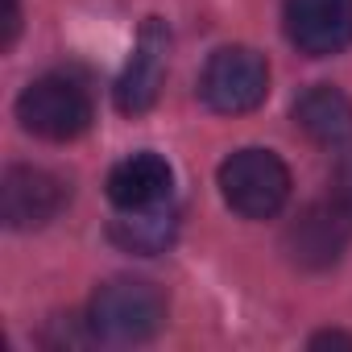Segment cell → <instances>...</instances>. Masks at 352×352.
Returning a JSON list of instances; mask_svg holds the SVG:
<instances>
[{"label":"cell","mask_w":352,"mask_h":352,"mask_svg":"<svg viewBox=\"0 0 352 352\" xmlns=\"http://www.w3.org/2000/svg\"><path fill=\"white\" fill-rule=\"evenodd\" d=\"M87 323L96 344H145L166 327V294L145 278H112L91 294Z\"/></svg>","instance_id":"cell-1"},{"label":"cell","mask_w":352,"mask_h":352,"mask_svg":"<svg viewBox=\"0 0 352 352\" xmlns=\"http://www.w3.org/2000/svg\"><path fill=\"white\" fill-rule=\"evenodd\" d=\"M216 183L224 204L245 220H274L290 204V170L274 149H236L220 162Z\"/></svg>","instance_id":"cell-2"},{"label":"cell","mask_w":352,"mask_h":352,"mask_svg":"<svg viewBox=\"0 0 352 352\" xmlns=\"http://www.w3.org/2000/svg\"><path fill=\"white\" fill-rule=\"evenodd\" d=\"M13 112H17V120H21V129L30 137L54 141V145H67V141L83 137L91 129V116H96L87 87L79 79H71V75H42V79H34L17 96Z\"/></svg>","instance_id":"cell-3"},{"label":"cell","mask_w":352,"mask_h":352,"mask_svg":"<svg viewBox=\"0 0 352 352\" xmlns=\"http://www.w3.org/2000/svg\"><path fill=\"white\" fill-rule=\"evenodd\" d=\"M270 96V67L253 46H220L199 75V100L220 116H245Z\"/></svg>","instance_id":"cell-4"},{"label":"cell","mask_w":352,"mask_h":352,"mask_svg":"<svg viewBox=\"0 0 352 352\" xmlns=\"http://www.w3.org/2000/svg\"><path fill=\"white\" fill-rule=\"evenodd\" d=\"M348 245H352V216L331 195L319 204H307L282 232V253L290 257V265L311 274L340 265Z\"/></svg>","instance_id":"cell-5"},{"label":"cell","mask_w":352,"mask_h":352,"mask_svg":"<svg viewBox=\"0 0 352 352\" xmlns=\"http://www.w3.org/2000/svg\"><path fill=\"white\" fill-rule=\"evenodd\" d=\"M71 204V187L54 170L42 166H9L0 179V220L13 232H34L46 228L50 220L63 216Z\"/></svg>","instance_id":"cell-6"},{"label":"cell","mask_w":352,"mask_h":352,"mask_svg":"<svg viewBox=\"0 0 352 352\" xmlns=\"http://www.w3.org/2000/svg\"><path fill=\"white\" fill-rule=\"evenodd\" d=\"M166 67H170V30L162 17H145L133 42V54L112 87V104L124 116H145L166 83Z\"/></svg>","instance_id":"cell-7"},{"label":"cell","mask_w":352,"mask_h":352,"mask_svg":"<svg viewBox=\"0 0 352 352\" xmlns=\"http://www.w3.org/2000/svg\"><path fill=\"white\" fill-rule=\"evenodd\" d=\"M286 42L307 58H331L352 46V0H282Z\"/></svg>","instance_id":"cell-8"},{"label":"cell","mask_w":352,"mask_h":352,"mask_svg":"<svg viewBox=\"0 0 352 352\" xmlns=\"http://www.w3.org/2000/svg\"><path fill=\"white\" fill-rule=\"evenodd\" d=\"M108 204L116 212H149L174 204V166L162 153H129L108 170Z\"/></svg>","instance_id":"cell-9"},{"label":"cell","mask_w":352,"mask_h":352,"mask_svg":"<svg viewBox=\"0 0 352 352\" xmlns=\"http://www.w3.org/2000/svg\"><path fill=\"white\" fill-rule=\"evenodd\" d=\"M290 116H294V129L307 141L323 145V149H340V145L352 141V100L340 87H331V83L307 87L294 100Z\"/></svg>","instance_id":"cell-10"},{"label":"cell","mask_w":352,"mask_h":352,"mask_svg":"<svg viewBox=\"0 0 352 352\" xmlns=\"http://www.w3.org/2000/svg\"><path fill=\"white\" fill-rule=\"evenodd\" d=\"M108 232L124 253H137V257L166 253L174 245V236H179V208L166 204V208H149V212H116Z\"/></svg>","instance_id":"cell-11"},{"label":"cell","mask_w":352,"mask_h":352,"mask_svg":"<svg viewBox=\"0 0 352 352\" xmlns=\"http://www.w3.org/2000/svg\"><path fill=\"white\" fill-rule=\"evenodd\" d=\"M331 199L352 216V149L336 162V170H331Z\"/></svg>","instance_id":"cell-12"},{"label":"cell","mask_w":352,"mask_h":352,"mask_svg":"<svg viewBox=\"0 0 352 352\" xmlns=\"http://www.w3.org/2000/svg\"><path fill=\"white\" fill-rule=\"evenodd\" d=\"M21 34V0H5V38H0V50H13Z\"/></svg>","instance_id":"cell-13"},{"label":"cell","mask_w":352,"mask_h":352,"mask_svg":"<svg viewBox=\"0 0 352 352\" xmlns=\"http://www.w3.org/2000/svg\"><path fill=\"white\" fill-rule=\"evenodd\" d=\"M311 348H352V336L348 331H315Z\"/></svg>","instance_id":"cell-14"}]
</instances>
